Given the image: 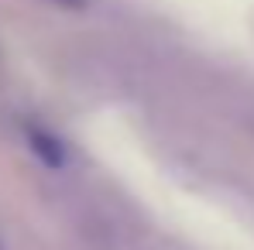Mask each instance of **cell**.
Segmentation results:
<instances>
[{
  "label": "cell",
  "mask_w": 254,
  "mask_h": 250,
  "mask_svg": "<svg viewBox=\"0 0 254 250\" xmlns=\"http://www.w3.org/2000/svg\"><path fill=\"white\" fill-rule=\"evenodd\" d=\"M59 202L72 219L76 233L93 250H130L137 244V219L110 192L83 182H65L59 189Z\"/></svg>",
  "instance_id": "cell-1"
},
{
  "label": "cell",
  "mask_w": 254,
  "mask_h": 250,
  "mask_svg": "<svg viewBox=\"0 0 254 250\" xmlns=\"http://www.w3.org/2000/svg\"><path fill=\"white\" fill-rule=\"evenodd\" d=\"M0 79H3V55H0Z\"/></svg>",
  "instance_id": "cell-2"
}]
</instances>
